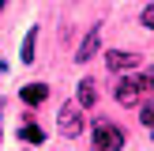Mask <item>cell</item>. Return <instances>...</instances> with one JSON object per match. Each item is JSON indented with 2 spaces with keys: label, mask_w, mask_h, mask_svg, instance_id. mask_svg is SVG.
Here are the masks:
<instances>
[{
  "label": "cell",
  "mask_w": 154,
  "mask_h": 151,
  "mask_svg": "<svg viewBox=\"0 0 154 151\" xmlns=\"http://www.w3.org/2000/svg\"><path fill=\"white\" fill-rule=\"evenodd\" d=\"M120 147H124V132L109 121H98L90 132V151H120Z\"/></svg>",
  "instance_id": "obj_1"
},
{
  "label": "cell",
  "mask_w": 154,
  "mask_h": 151,
  "mask_svg": "<svg viewBox=\"0 0 154 151\" xmlns=\"http://www.w3.org/2000/svg\"><path fill=\"white\" fill-rule=\"evenodd\" d=\"M57 125H60V136L79 140V136H83V113H79V102H64V106H60Z\"/></svg>",
  "instance_id": "obj_2"
},
{
  "label": "cell",
  "mask_w": 154,
  "mask_h": 151,
  "mask_svg": "<svg viewBox=\"0 0 154 151\" xmlns=\"http://www.w3.org/2000/svg\"><path fill=\"white\" fill-rule=\"evenodd\" d=\"M105 64H109V72H128V68H139L143 57L139 53H124V49H109L105 53Z\"/></svg>",
  "instance_id": "obj_3"
},
{
  "label": "cell",
  "mask_w": 154,
  "mask_h": 151,
  "mask_svg": "<svg viewBox=\"0 0 154 151\" xmlns=\"http://www.w3.org/2000/svg\"><path fill=\"white\" fill-rule=\"evenodd\" d=\"M139 91H143V87H139V76H120L113 95H117V102H120V106H132L135 98H139Z\"/></svg>",
  "instance_id": "obj_4"
},
{
  "label": "cell",
  "mask_w": 154,
  "mask_h": 151,
  "mask_svg": "<svg viewBox=\"0 0 154 151\" xmlns=\"http://www.w3.org/2000/svg\"><path fill=\"white\" fill-rule=\"evenodd\" d=\"M98 49H102V30L94 27V30H90L87 38H83V45H79V49H75V60H79V64H87V60L94 57Z\"/></svg>",
  "instance_id": "obj_5"
},
{
  "label": "cell",
  "mask_w": 154,
  "mask_h": 151,
  "mask_svg": "<svg viewBox=\"0 0 154 151\" xmlns=\"http://www.w3.org/2000/svg\"><path fill=\"white\" fill-rule=\"evenodd\" d=\"M19 98H23L26 106H38V102L49 98V87H45V83H26V87L19 91Z\"/></svg>",
  "instance_id": "obj_6"
},
{
  "label": "cell",
  "mask_w": 154,
  "mask_h": 151,
  "mask_svg": "<svg viewBox=\"0 0 154 151\" xmlns=\"http://www.w3.org/2000/svg\"><path fill=\"white\" fill-rule=\"evenodd\" d=\"M75 102H79V110L94 106V102H98V87H94L90 79H83V83H79V91H75Z\"/></svg>",
  "instance_id": "obj_7"
},
{
  "label": "cell",
  "mask_w": 154,
  "mask_h": 151,
  "mask_svg": "<svg viewBox=\"0 0 154 151\" xmlns=\"http://www.w3.org/2000/svg\"><path fill=\"white\" fill-rule=\"evenodd\" d=\"M34 42H38V27H30V30H26V38H23V49H19V57L26 60V64L34 60Z\"/></svg>",
  "instance_id": "obj_8"
},
{
  "label": "cell",
  "mask_w": 154,
  "mask_h": 151,
  "mask_svg": "<svg viewBox=\"0 0 154 151\" xmlns=\"http://www.w3.org/2000/svg\"><path fill=\"white\" fill-rule=\"evenodd\" d=\"M19 140H26V143H42L45 136H42V128H38V125H23V128H19Z\"/></svg>",
  "instance_id": "obj_9"
},
{
  "label": "cell",
  "mask_w": 154,
  "mask_h": 151,
  "mask_svg": "<svg viewBox=\"0 0 154 151\" xmlns=\"http://www.w3.org/2000/svg\"><path fill=\"white\" fill-rule=\"evenodd\" d=\"M139 117H143V125H147V128H150V136H154V98L143 106V113H139Z\"/></svg>",
  "instance_id": "obj_10"
},
{
  "label": "cell",
  "mask_w": 154,
  "mask_h": 151,
  "mask_svg": "<svg viewBox=\"0 0 154 151\" xmlns=\"http://www.w3.org/2000/svg\"><path fill=\"white\" fill-rule=\"evenodd\" d=\"M139 23H143V27H147V30H154V4H147V8H143Z\"/></svg>",
  "instance_id": "obj_11"
},
{
  "label": "cell",
  "mask_w": 154,
  "mask_h": 151,
  "mask_svg": "<svg viewBox=\"0 0 154 151\" xmlns=\"http://www.w3.org/2000/svg\"><path fill=\"white\" fill-rule=\"evenodd\" d=\"M139 87H143V91H150V95H154V68H150L147 76H139Z\"/></svg>",
  "instance_id": "obj_12"
},
{
  "label": "cell",
  "mask_w": 154,
  "mask_h": 151,
  "mask_svg": "<svg viewBox=\"0 0 154 151\" xmlns=\"http://www.w3.org/2000/svg\"><path fill=\"white\" fill-rule=\"evenodd\" d=\"M4 4H8V0H0V8H4Z\"/></svg>",
  "instance_id": "obj_13"
}]
</instances>
